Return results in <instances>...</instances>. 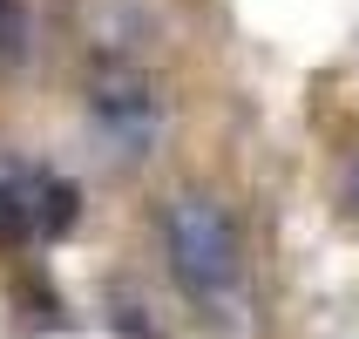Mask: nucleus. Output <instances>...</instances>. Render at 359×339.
Instances as JSON below:
<instances>
[{
  "mask_svg": "<svg viewBox=\"0 0 359 339\" xmlns=\"http://www.w3.org/2000/svg\"><path fill=\"white\" fill-rule=\"evenodd\" d=\"M163 251H170V272H177L183 299H197V305H224L244 279L238 224L224 218V204L203 197V190H183L163 211Z\"/></svg>",
  "mask_w": 359,
  "mask_h": 339,
  "instance_id": "obj_1",
  "label": "nucleus"
},
{
  "mask_svg": "<svg viewBox=\"0 0 359 339\" xmlns=\"http://www.w3.org/2000/svg\"><path fill=\"white\" fill-rule=\"evenodd\" d=\"M88 122L116 157H149L163 136V95L136 68H102L88 81Z\"/></svg>",
  "mask_w": 359,
  "mask_h": 339,
  "instance_id": "obj_2",
  "label": "nucleus"
},
{
  "mask_svg": "<svg viewBox=\"0 0 359 339\" xmlns=\"http://www.w3.org/2000/svg\"><path fill=\"white\" fill-rule=\"evenodd\" d=\"M20 48V0H0V61H14Z\"/></svg>",
  "mask_w": 359,
  "mask_h": 339,
  "instance_id": "obj_3",
  "label": "nucleus"
},
{
  "mask_svg": "<svg viewBox=\"0 0 359 339\" xmlns=\"http://www.w3.org/2000/svg\"><path fill=\"white\" fill-rule=\"evenodd\" d=\"M346 190H353V204H359V157H353V177H346Z\"/></svg>",
  "mask_w": 359,
  "mask_h": 339,
  "instance_id": "obj_4",
  "label": "nucleus"
}]
</instances>
